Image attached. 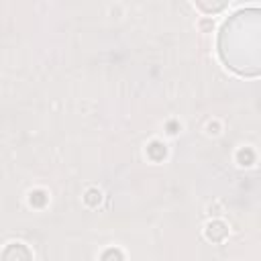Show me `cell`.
Instances as JSON below:
<instances>
[{"label": "cell", "instance_id": "cell-1", "mask_svg": "<svg viewBox=\"0 0 261 261\" xmlns=\"http://www.w3.org/2000/svg\"><path fill=\"white\" fill-rule=\"evenodd\" d=\"M0 261H33V253L22 243H10L2 249Z\"/></svg>", "mask_w": 261, "mask_h": 261}, {"label": "cell", "instance_id": "cell-2", "mask_svg": "<svg viewBox=\"0 0 261 261\" xmlns=\"http://www.w3.org/2000/svg\"><path fill=\"white\" fill-rule=\"evenodd\" d=\"M206 239L212 241V243H222L228 234V226L222 222V220H212L206 224V230H204Z\"/></svg>", "mask_w": 261, "mask_h": 261}, {"label": "cell", "instance_id": "cell-3", "mask_svg": "<svg viewBox=\"0 0 261 261\" xmlns=\"http://www.w3.org/2000/svg\"><path fill=\"white\" fill-rule=\"evenodd\" d=\"M147 155H149L153 161H161V159L167 155V149H165V145H163L161 141H153V143H149V147H147Z\"/></svg>", "mask_w": 261, "mask_h": 261}, {"label": "cell", "instance_id": "cell-4", "mask_svg": "<svg viewBox=\"0 0 261 261\" xmlns=\"http://www.w3.org/2000/svg\"><path fill=\"white\" fill-rule=\"evenodd\" d=\"M100 200H102V194H100V190H96V188H90L88 192H86V196H84V202L88 204V206H98L100 204Z\"/></svg>", "mask_w": 261, "mask_h": 261}, {"label": "cell", "instance_id": "cell-5", "mask_svg": "<svg viewBox=\"0 0 261 261\" xmlns=\"http://www.w3.org/2000/svg\"><path fill=\"white\" fill-rule=\"evenodd\" d=\"M100 261H124V257H122L120 249H114V247H110V249H106V251L102 253Z\"/></svg>", "mask_w": 261, "mask_h": 261}, {"label": "cell", "instance_id": "cell-6", "mask_svg": "<svg viewBox=\"0 0 261 261\" xmlns=\"http://www.w3.org/2000/svg\"><path fill=\"white\" fill-rule=\"evenodd\" d=\"M253 151L251 149H241L239 151V161H241V165H251L253 163Z\"/></svg>", "mask_w": 261, "mask_h": 261}, {"label": "cell", "instance_id": "cell-7", "mask_svg": "<svg viewBox=\"0 0 261 261\" xmlns=\"http://www.w3.org/2000/svg\"><path fill=\"white\" fill-rule=\"evenodd\" d=\"M45 202H47V196H45L43 190H35V192L31 194V204H35V206H43Z\"/></svg>", "mask_w": 261, "mask_h": 261}]
</instances>
